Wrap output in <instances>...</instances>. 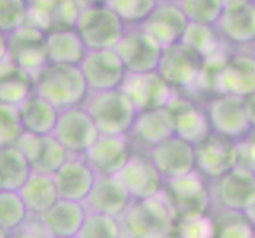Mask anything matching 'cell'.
Listing matches in <instances>:
<instances>
[{
  "mask_svg": "<svg viewBox=\"0 0 255 238\" xmlns=\"http://www.w3.org/2000/svg\"><path fill=\"white\" fill-rule=\"evenodd\" d=\"M33 94L59 111L81 107L89 95L80 65L46 64L33 78Z\"/></svg>",
  "mask_w": 255,
  "mask_h": 238,
  "instance_id": "cell-1",
  "label": "cell"
},
{
  "mask_svg": "<svg viewBox=\"0 0 255 238\" xmlns=\"http://www.w3.org/2000/svg\"><path fill=\"white\" fill-rule=\"evenodd\" d=\"M122 238H166L173 235L176 215L162 191L146 200H131L119 218Z\"/></svg>",
  "mask_w": 255,
  "mask_h": 238,
  "instance_id": "cell-2",
  "label": "cell"
},
{
  "mask_svg": "<svg viewBox=\"0 0 255 238\" xmlns=\"http://www.w3.org/2000/svg\"><path fill=\"white\" fill-rule=\"evenodd\" d=\"M83 107L102 135H128L138 113L121 89L89 92Z\"/></svg>",
  "mask_w": 255,
  "mask_h": 238,
  "instance_id": "cell-3",
  "label": "cell"
},
{
  "mask_svg": "<svg viewBox=\"0 0 255 238\" xmlns=\"http://www.w3.org/2000/svg\"><path fill=\"white\" fill-rule=\"evenodd\" d=\"M126 27L121 17L105 3L83 6L75 22V30L80 33L87 51L114 49Z\"/></svg>",
  "mask_w": 255,
  "mask_h": 238,
  "instance_id": "cell-4",
  "label": "cell"
},
{
  "mask_svg": "<svg viewBox=\"0 0 255 238\" xmlns=\"http://www.w3.org/2000/svg\"><path fill=\"white\" fill-rule=\"evenodd\" d=\"M208 189L211 205L221 211L246 213L255 204V175L238 167L208 181Z\"/></svg>",
  "mask_w": 255,
  "mask_h": 238,
  "instance_id": "cell-5",
  "label": "cell"
},
{
  "mask_svg": "<svg viewBox=\"0 0 255 238\" xmlns=\"http://www.w3.org/2000/svg\"><path fill=\"white\" fill-rule=\"evenodd\" d=\"M205 111L216 135L238 143L251 134L252 126L244 107V99L235 95H213L205 105Z\"/></svg>",
  "mask_w": 255,
  "mask_h": 238,
  "instance_id": "cell-6",
  "label": "cell"
},
{
  "mask_svg": "<svg viewBox=\"0 0 255 238\" xmlns=\"http://www.w3.org/2000/svg\"><path fill=\"white\" fill-rule=\"evenodd\" d=\"M127 73L155 72L163 48L141 25H127L124 35L114 46Z\"/></svg>",
  "mask_w": 255,
  "mask_h": 238,
  "instance_id": "cell-7",
  "label": "cell"
},
{
  "mask_svg": "<svg viewBox=\"0 0 255 238\" xmlns=\"http://www.w3.org/2000/svg\"><path fill=\"white\" fill-rule=\"evenodd\" d=\"M163 192L178 218L203 215L211 208L208 181L197 170L178 178L165 180Z\"/></svg>",
  "mask_w": 255,
  "mask_h": 238,
  "instance_id": "cell-8",
  "label": "cell"
},
{
  "mask_svg": "<svg viewBox=\"0 0 255 238\" xmlns=\"http://www.w3.org/2000/svg\"><path fill=\"white\" fill-rule=\"evenodd\" d=\"M203 68V59L184 43H174L162 51L155 72L168 83L176 92L190 91Z\"/></svg>",
  "mask_w": 255,
  "mask_h": 238,
  "instance_id": "cell-9",
  "label": "cell"
},
{
  "mask_svg": "<svg viewBox=\"0 0 255 238\" xmlns=\"http://www.w3.org/2000/svg\"><path fill=\"white\" fill-rule=\"evenodd\" d=\"M51 135L64 146L70 156H83L99 138L100 132L81 105L59 111L57 122Z\"/></svg>",
  "mask_w": 255,
  "mask_h": 238,
  "instance_id": "cell-10",
  "label": "cell"
},
{
  "mask_svg": "<svg viewBox=\"0 0 255 238\" xmlns=\"http://www.w3.org/2000/svg\"><path fill=\"white\" fill-rule=\"evenodd\" d=\"M255 92V54L248 51L228 52L214 79L213 95H235L246 99Z\"/></svg>",
  "mask_w": 255,
  "mask_h": 238,
  "instance_id": "cell-11",
  "label": "cell"
},
{
  "mask_svg": "<svg viewBox=\"0 0 255 238\" xmlns=\"http://www.w3.org/2000/svg\"><path fill=\"white\" fill-rule=\"evenodd\" d=\"M89 92L121 89L127 70L114 49L87 51L80 64Z\"/></svg>",
  "mask_w": 255,
  "mask_h": 238,
  "instance_id": "cell-12",
  "label": "cell"
},
{
  "mask_svg": "<svg viewBox=\"0 0 255 238\" xmlns=\"http://www.w3.org/2000/svg\"><path fill=\"white\" fill-rule=\"evenodd\" d=\"M114 176L131 200L155 197L165 188L163 176L154 167L151 159L139 154H131L127 164Z\"/></svg>",
  "mask_w": 255,
  "mask_h": 238,
  "instance_id": "cell-13",
  "label": "cell"
},
{
  "mask_svg": "<svg viewBox=\"0 0 255 238\" xmlns=\"http://www.w3.org/2000/svg\"><path fill=\"white\" fill-rule=\"evenodd\" d=\"M136 111L166 107L176 95V91L157 72L127 73L121 86Z\"/></svg>",
  "mask_w": 255,
  "mask_h": 238,
  "instance_id": "cell-14",
  "label": "cell"
},
{
  "mask_svg": "<svg viewBox=\"0 0 255 238\" xmlns=\"http://www.w3.org/2000/svg\"><path fill=\"white\" fill-rule=\"evenodd\" d=\"M214 29L227 46H249L255 43V2H235L224 6Z\"/></svg>",
  "mask_w": 255,
  "mask_h": 238,
  "instance_id": "cell-15",
  "label": "cell"
},
{
  "mask_svg": "<svg viewBox=\"0 0 255 238\" xmlns=\"http://www.w3.org/2000/svg\"><path fill=\"white\" fill-rule=\"evenodd\" d=\"M131 140L128 135H99L83 154L97 176H114L131 157Z\"/></svg>",
  "mask_w": 255,
  "mask_h": 238,
  "instance_id": "cell-16",
  "label": "cell"
},
{
  "mask_svg": "<svg viewBox=\"0 0 255 238\" xmlns=\"http://www.w3.org/2000/svg\"><path fill=\"white\" fill-rule=\"evenodd\" d=\"M236 143L221 135L211 134L195 146V170L206 181H213L235 169Z\"/></svg>",
  "mask_w": 255,
  "mask_h": 238,
  "instance_id": "cell-17",
  "label": "cell"
},
{
  "mask_svg": "<svg viewBox=\"0 0 255 238\" xmlns=\"http://www.w3.org/2000/svg\"><path fill=\"white\" fill-rule=\"evenodd\" d=\"M166 108L173 114L174 135L184 142L197 146L211 134L205 108L189 97H181L179 92H176Z\"/></svg>",
  "mask_w": 255,
  "mask_h": 238,
  "instance_id": "cell-18",
  "label": "cell"
},
{
  "mask_svg": "<svg viewBox=\"0 0 255 238\" xmlns=\"http://www.w3.org/2000/svg\"><path fill=\"white\" fill-rule=\"evenodd\" d=\"M14 146L21 149L32 172L46 175L54 173L70 156L52 135H32L24 132Z\"/></svg>",
  "mask_w": 255,
  "mask_h": 238,
  "instance_id": "cell-19",
  "label": "cell"
},
{
  "mask_svg": "<svg viewBox=\"0 0 255 238\" xmlns=\"http://www.w3.org/2000/svg\"><path fill=\"white\" fill-rule=\"evenodd\" d=\"M97 175L83 156H68L67 161L52 173L59 199L84 204L94 186Z\"/></svg>",
  "mask_w": 255,
  "mask_h": 238,
  "instance_id": "cell-20",
  "label": "cell"
},
{
  "mask_svg": "<svg viewBox=\"0 0 255 238\" xmlns=\"http://www.w3.org/2000/svg\"><path fill=\"white\" fill-rule=\"evenodd\" d=\"M149 159L163 180L178 178L195 170V146L173 135L151 148Z\"/></svg>",
  "mask_w": 255,
  "mask_h": 238,
  "instance_id": "cell-21",
  "label": "cell"
},
{
  "mask_svg": "<svg viewBox=\"0 0 255 238\" xmlns=\"http://www.w3.org/2000/svg\"><path fill=\"white\" fill-rule=\"evenodd\" d=\"M189 21L186 19L178 3H162L159 2L152 13L139 24L162 48L179 43Z\"/></svg>",
  "mask_w": 255,
  "mask_h": 238,
  "instance_id": "cell-22",
  "label": "cell"
},
{
  "mask_svg": "<svg viewBox=\"0 0 255 238\" xmlns=\"http://www.w3.org/2000/svg\"><path fill=\"white\" fill-rule=\"evenodd\" d=\"M87 211L83 204L59 199L38 218L40 229L46 238H72L81 229Z\"/></svg>",
  "mask_w": 255,
  "mask_h": 238,
  "instance_id": "cell-23",
  "label": "cell"
},
{
  "mask_svg": "<svg viewBox=\"0 0 255 238\" xmlns=\"http://www.w3.org/2000/svg\"><path fill=\"white\" fill-rule=\"evenodd\" d=\"M131 199L116 180V176H97L83 205L87 213L121 218L128 208Z\"/></svg>",
  "mask_w": 255,
  "mask_h": 238,
  "instance_id": "cell-24",
  "label": "cell"
},
{
  "mask_svg": "<svg viewBox=\"0 0 255 238\" xmlns=\"http://www.w3.org/2000/svg\"><path fill=\"white\" fill-rule=\"evenodd\" d=\"M174 135V122L171 111L162 108H149L138 111L133 124L130 127L128 137L131 142H138L149 149L160 145Z\"/></svg>",
  "mask_w": 255,
  "mask_h": 238,
  "instance_id": "cell-25",
  "label": "cell"
},
{
  "mask_svg": "<svg viewBox=\"0 0 255 238\" xmlns=\"http://www.w3.org/2000/svg\"><path fill=\"white\" fill-rule=\"evenodd\" d=\"M45 51L49 64L80 65L87 48L75 27H56L45 32Z\"/></svg>",
  "mask_w": 255,
  "mask_h": 238,
  "instance_id": "cell-26",
  "label": "cell"
},
{
  "mask_svg": "<svg viewBox=\"0 0 255 238\" xmlns=\"http://www.w3.org/2000/svg\"><path fill=\"white\" fill-rule=\"evenodd\" d=\"M17 194L21 196L29 215L35 216L45 213L59 200L57 188L54 180H52V175L38 172H32L29 175V178L25 180Z\"/></svg>",
  "mask_w": 255,
  "mask_h": 238,
  "instance_id": "cell-27",
  "label": "cell"
},
{
  "mask_svg": "<svg viewBox=\"0 0 255 238\" xmlns=\"http://www.w3.org/2000/svg\"><path fill=\"white\" fill-rule=\"evenodd\" d=\"M17 113L22 130L32 135H51L59 116V110L56 107L33 92L17 108Z\"/></svg>",
  "mask_w": 255,
  "mask_h": 238,
  "instance_id": "cell-28",
  "label": "cell"
},
{
  "mask_svg": "<svg viewBox=\"0 0 255 238\" xmlns=\"http://www.w3.org/2000/svg\"><path fill=\"white\" fill-rule=\"evenodd\" d=\"M33 92V79L10 59L0 65V103L19 108Z\"/></svg>",
  "mask_w": 255,
  "mask_h": 238,
  "instance_id": "cell-29",
  "label": "cell"
},
{
  "mask_svg": "<svg viewBox=\"0 0 255 238\" xmlns=\"http://www.w3.org/2000/svg\"><path fill=\"white\" fill-rule=\"evenodd\" d=\"M30 173V165L21 149L14 145L0 148V191L17 192Z\"/></svg>",
  "mask_w": 255,
  "mask_h": 238,
  "instance_id": "cell-30",
  "label": "cell"
},
{
  "mask_svg": "<svg viewBox=\"0 0 255 238\" xmlns=\"http://www.w3.org/2000/svg\"><path fill=\"white\" fill-rule=\"evenodd\" d=\"M181 43L193 49L201 59L213 57L222 51H227V45L221 40L214 27L198 24H187V29L184 32Z\"/></svg>",
  "mask_w": 255,
  "mask_h": 238,
  "instance_id": "cell-31",
  "label": "cell"
},
{
  "mask_svg": "<svg viewBox=\"0 0 255 238\" xmlns=\"http://www.w3.org/2000/svg\"><path fill=\"white\" fill-rule=\"evenodd\" d=\"M29 219L21 196L16 191H0V229L8 234L17 231Z\"/></svg>",
  "mask_w": 255,
  "mask_h": 238,
  "instance_id": "cell-32",
  "label": "cell"
},
{
  "mask_svg": "<svg viewBox=\"0 0 255 238\" xmlns=\"http://www.w3.org/2000/svg\"><path fill=\"white\" fill-rule=\"evenodd\" d=\"M178 5L190 24L209 27H214L224 10L222 0H179Z\"/></svg>",
  "mask_w": 255,
  "mask_h": 238,
  "instance_id": "cell-33",
  "label": "cell"
},
{
  "mask_svg": "<svg viewBox=\"0 0 255 238\" xmlns=\"http://www.w3.org/2000/svg\"><path fill=\"white\" fill-rule=\"evenodd\" d=\"M76 238H122L119 218L87 213Z\"/></svg>",
  "mask_w": 255,
  "mask_h": 238,
  "instance_id": "cell-34",
  "label": "cell"
},
{
  "mask_svg": "<svg viewBox=\"0 0 255 238\" xmlns=\"http://www.w3.org/2000/svg\"><path fill=\"white\" fill-rule=\"evenodd\" d=\"M173 238H216V221L208 213L176 219Z\"/></svg>",
  "mask_w": 255,
  "mask_h": 238,
  "instance_id": "cell-35",
  "label": "cell"
},
{
  "mask_svg": "<svg viewBox=\"0 0 255 238\" xmlns=\"http://www.w3.org/2000/svg\"><path fill=\"white\" fill-rule=\"evenodd\" d=\"M214 221L216 238H255L254 224L244 213L221 211Z\"/></svg>",
  "mask_w": 255,
  "mask_h": 238,
  "instance_id": "cell-36",
  "label": "cell"
},
{
  "mask_svg": "<svg viewBox=\"0 0 255 238\" xmlns=\"http://www.w3.org/2000/svg\"><path fill=\"white\" fill-rule=\"evenodd\" d=\"M157 3V0H107L105 5H108L126 25H139L152 13Z\"/></svg>",
  "mask_w": 255,
  "mask_h": 238,
  "instance_id": "cell-37",
  "label": "cell"
},
{
  "mask_svg": "<svg viewBox=\"0 0 255 238\" xmlns=\"http://www.w3.org/2000/svg\"><path fill=\"white\" fill-rule=\"evenodd\" d=\"M29 0H0V32L11 35L29 21Z\"/></svg>",
  "mask_w": 255,
  "mask_h": 238,
  "instance_id": "cell-38",
  "label": "cell"
},
{
  "mask_svg": "<svg viewBox=\"0 0 255 238\" xmlns=\"http://www.w3.org/2000/svg\"><path fill=\"white\" fill-rule=\"evenodd\" d=\"M22 134L17 108L0 103V148L16 145Z\"/></svg>",
  "mask_w": 255,
  "mask_h": 238,
  "instance_id": "cell-39",
  "label": "cell"
},
{
  "mask_svg": "<svg viewBox=\"0 0 255 238\" xmlns=\"http://www.w3.org/2000/svg\"><path fill=\"white\" fill-rule=\"evenodd\" d=\"M238 169L255 175V129L244 140L236 143V165Z\"/></svg>",
  "mask_w": 255,
  "mask_h": 238,
  "instance_id": "cell-40",
  "label": "cell"
},
{
  "mask_svg": "<svg viewBox=\"0 0 255 238\" xmlns=\"http://www.w3.org/2000/svg\"><path fill=\"white\" fill-rule=\"evenodd\" d=\"M10 238H46L45 234L41 232V229H32V227H25V224L22 227H19L17 231L10 234Z\"/></svg>",
  "mask_w": 255,
  "mask_h": 238,
  "instance_id": "cell-41",
  "label": "cell"
},
{
  "mask_svg": "<svg viewBox=\"0 0 255 238\" xmlns=\"http://www.w3.org/2000/svg\"><path fill=\"white\" fill-rule=\"evenodd\" d=\"M10 43H8V35L0 32V65L10 60Z\"/></svg>",
  "mask_w": 255,
  "mask_h": 238,
  "instance_id": "cell-42",
  "label": "cell"
},
{
  "mask_svg": "<svg viewBox=\"0 0 255 238\" xmlns=\"http://www.w3.org/2000/svg\"><path fill=\"white\" fill-rule=\"evenodd\" d=\"M244 107H246V111H248L251 126H252V129H255V92L252 95H249V97H246Z\"/></svg>",
  "mask_w": 255,
  "mask_h": 238,
  "instance_id": "cell-43",
  "label": "cell"
},
{
  "mask_svg": "<svg viewBox=\"0 0 255 238\" xmlns=\"http://www.w3.org/2000/svg\"><path fill=\"white\" fill-rule=\"evenodd\" d=\"M81 6H87V5H102L107 3V0H78Z\"/></svg>",
  "mask_w": 255,
  "mask_h": 238,
  "instance_id": "cell-44",
  "label": "cell"
},
{
  "mask_svg": "<svg viewBox=\"0 0 255 238\" xmlns=\"http://www.w3.org/2000/svg\"><path fill=\"white\" fill-rule=\"evenodd\" d=\"M235 2H246V0H222L224 6L228 5V3H235ZM252 2H254V0H252Z\"/></svg>",
  "mask_w": 255,
  "mask_h": 238,
  "instance_id": "cell-45",
  "label": "cell"
},
{
  "mask_svg": "<svg viewBox=\"0 0 255 238\" xmlns=\"http://www.w3.org/2000/svg\"><path fill=\"white\" fill-rule=\"evenodd\" d=\"M157 2H162V3H178L179 0H157Z\"/></svg>",
  "mask_w": 255,
  "mask_h": 238,
  "instance_id": "cell-46",
  "label": "cell"
},
{
  "mask_svg": "<svg viewBox=\"0 0 255 238\" xmlns=\"http://www.w3.org/2000/svg\"><path fill=\"white\" fill-rule=\"evenodd\" d=\"M0 238H10V234H8V232H5V231H2V229H0Z\"/></svg>",
  "mask_w": 255,
  "mask_h": 238,
  "instance_id": "cell-47",
  "label": "cell"
},
{
  "mask_svg": "<svg viewBox=\"0 0 255 238\" xmlns=\"http://www.w3.org/2000/svg\"><path fill=\"white\" fill-rule=\"evenodd\" d=\"M166 238H173V235H171V237H166Z\"/></svg>",
  "mask_w": 255,
  "mask_h": 238,
  "instance_id": "cell-48",
  "label": "cell"
},
{
  "mask_svg": "<svg viewBox=\"0 0 255 238\" xmlns=\"http://www.w3.org/2000/svg\"><path fill=\"white\" fill-rule=\"evenodd\" d=\"M254 229H255V223H254Z\"/></svg>",
  "mask_w": 255,
  "mask_h": 238,
  "instance_id": "cell-49",
  "label": "cell"
},
{
  "mask_svg": "<svg viewBox=\"0 0 255 238\" xmlns=\"http://www.w3.org/2000/svg\"><path fill=\"white\" fill-rule=\"evenodd\" d=\"M72 238H76V237H72Z\"/></svg>",
  "mask_w": 255,
  "mask_h": 238,
  "instance_id": "cell-50",
  "label": "cell"
},
{
  "mask_svg": "<svg viewBox=\"0 0 255 238\" xmlns=\"http://www.w3.org/2000/svg\"><path fill=\"white\" fill-rule=\"evenodd\" d=\"M254 2H255V0H254Z\"/></svg>",
  "mask_w": 255,
  "mask_h": 238,
  "instance_id": "cell-51",
  "label": "cell"
}]
</instances>
